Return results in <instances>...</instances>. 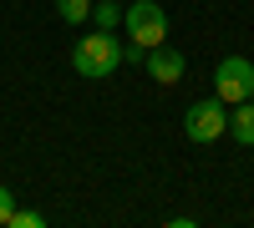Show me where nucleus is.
<instances>
[{"mask_svg":"<svg viewBox=\"0 0 254 228\" xmlns=\"http://www.w3.org/2000/svg\"><path fill=\"white\" fill-rule=\"evenodd\" d=\"M5 228H41V213H36V208H15Z\"/></svg>","mask_w":254,"mask_h":228,"instance_id":"obj_9","label":"nucleus"},{"mask_svg":"<svg viewBox=\"0 0 254 228\" xmlns=\"http://www.w3.org/2000/svg\"><path fill=\"white\" fill-rule=\"evenodd\" d=\"M122 26H127V41H137V46H163L168 41V10L158 0H132V5L122 10Z\"/></svg>","mask_w":254,"mask_h":228,"instance_id":"obj_2","label":"nucleus"},{"mask_svg":"<svg viewBox=\"0 0 254 228\" xmlns=\"http://www.w3.org/2000/svg\"><path fill=\"white\" fill-rule=\"evenodd\" d=\"M56 15L66 20V26H87L92 20V0H56Z\"/></svg>","mask_w":254,"mask_h":228,"instance_id":"obj_7","label":"nucleus"},{"mask_svg":"<svg viewBox=\"0 0 254 228\" xmlns=\"http://www.w3.org/2000/svg\"><path fill=\"white\" fill-rule=\"evenodd\" d=\"M229 132H234V142H239V147H254V96L229 107Z\"/></svg>","mask_w":254,"mask_h":228,"instance_id":"obj_6","label":"nucleus"},{"mask_svg":"<svg viewBox=\"0 0 254 228\" xmlns=\"http://www.w3.org/2000/svg\"><path fill=\"white\" fill-rule=\"evenodd\" d=\"M10 213H15V193L5 188V182H0V228L10 223Z\"/></svg>","mask_w":254,"mask_h":228,"instance_id":"obj_10","label":"nucleus"},{"mask_svg":"<svg viewBox=\"0 0 254 228\" xmlns=\"http://www.w3.org/2000/svg\"><path fill=\"white\" fill-rule=\"evenodd\" d=\"M71 66L87 76V81L112 76V71L122 66V41H117L112 31H92V36H81L76 51H71Z\"/></svg>","mask_w":254,"mask_h":228,"instance_id":"obj_1","label":"nucleus"},{"mask_svg":"<svg viewBox=\"0 0 254 228\" xmlns=\"http://www.w3.org/2000/svg\"><path fill=\"white\" fill-rule=\"evenodd\" d=\"M142 66H147V76H153L158 87H178L183 71H188V61H183V51H173V46H153Z\"/></svg>","mask_w":254,"mask_h":228,"instance_id":"obj_5","label":"nucleus"},{"mask_svg":"<svg viewBox=\"0 0 254 228\" xmlns=\"http://www.w3.org/2000/svg\"><path fill=\"white\" fill-rule=\"evenodd\" d=\"M224 132H229V107H224L219 96H208V101L198 96L193 107L183 112V137L198 142V147H203V142H219Z\"/></svg>","mask_w":254,"mask_h":228,"instance_id":"obj_3","label":"nucleus"},{"mask_svg":"<svg viewBox=\"0 0 254 228\" xmlns=\"http://www.w3.org/2000/svg\"><path fill=\"white\" fill-rule=\"evenodd\" d=\"M214 96L224 107H234V101H249L254 96V61L244 56H224L214 66Z\"/></svg>","mask_w":254,"mask_h":228,"instance_id":"obj_4","label":"nucleus"},{"mask_svg":"<svg viewBox=\"0 0 254 228\" xmlns=\"http://www.w3.org/2000/svg\"><path fill=\"white\" fill-rule=\"evenodd\" d=\"M92 20H97V31H112L122 20V5H117V0H102V5H92Z\"/></svg>","mask_w":254,"mask_h":228,"instance_id":"obj_8","label":"nucleus"}]
</instances>
